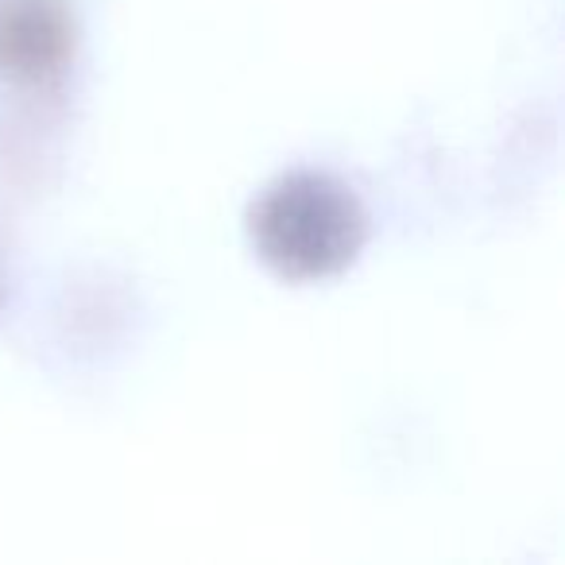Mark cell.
Here are the masks:
<instances>
[{
    "instance_id": "obj_2",
    "label": "cell",
    "mask_w": 565,
    "mask_h": 565,
    "mask_svg": "<svg viewBox=\"0 0 565 565\" xmlns=\"http://www.w3.org/2000/svg\"><path fill=\"white\" fill-rule=\"evenodd\" d=\"M71 51V28L51 0H12L0 9V66L20 78H43Z\"/></svg>"
},
{
    "instance_id": "obj_1",
    "label": "cell",
    "mask_w": 565,
    "mask_h": 565,
    "mask_svg": "<svg viewBox=\"0 0 565 565\" xmlns=\"http://www.w3.org/2000/svg\"><path fill=\"white\" fill-rule=\"evenodd\" d=\"M252 241L282 279H326L361 252L364 213L330 174H287L252 210Z\"/></svg>"
}]
</instances>
